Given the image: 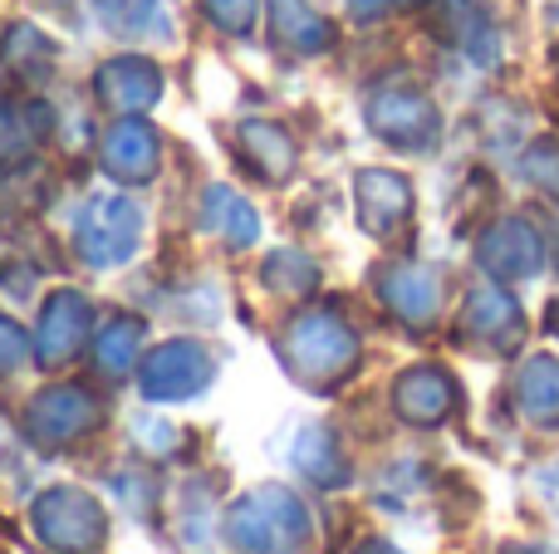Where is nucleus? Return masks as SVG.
Here are the masks:
<instances>
[{
	"label": "nucleus",
	"mask_w": 559,
	"mask_h": 554,
	"mask_svg": "<svg viewBox=\"0 0 559 554\" xmlns=\"http://www.w3.org/2000/svg\"><path fill=\"white\" fill-rule=\"evenodd\" d=\"M388 5V0H354V10H358V15H378V10H383Z\"/></svg>",
	"instance_id": "obj_8"
},
{
	"label": "nucleus",
	"mask_w": 559,
	"mask_h": 554,
	"mask_svg": "<svg viewBox=\"0 0 559 554\" xmlns=\"http://www.w3.org/2000/svg\"><path fill=\"white\" fill-rule=\"evenodd\" d=\"M104 79H114V98H118V104H147V98L157 94L153 69H143V64H114Z\"/></svg>",
	"instance_id": "obj_4"
},
{
	"label": "nucleus",
	"mask_w": 559,
	"mask_h": 554,
	"mask_svg": "<svg viewBox=\"0 0 559 554\" xmlns=\"http://www.w3.org/2000/svg\"><path fill=\"white\" fill-rule=\"evenodd\" d=\"M550 334H559V300L550 304Z\"/></svg>",
	"instance_id": "obj_9"
},
{
	"label": "nucleus",
	"mask_w": 559,
	"mask_h": 554,
	"mask_svg": "<svg viewBox=\"0 0 559 554\" xmlns=\"http://www.w3.org/2000/svg\"><path fill=\"white\" fill-rule=\"evenodd\" d=\"M378 128H383L393 143H407V147H423V143H432V133H437V113H432V104H427L423 94H393V98H383V108H378Z\"/></svg>",
	"instance_id": "obj_2"
},
{
	"label": "nucleus",
	"mask_w": 559,
	"mask_h": 554,
	"mask_svg": "<svg viewBox=\"0 0 559 554\" xmlns=\"http://www.w3.org/2000/svg\"><path fill=\"white\" fill-rule=\"evenodd\" d=\"M531 177L545 186V192L559 196V147H555V143H540V147L531 153Z\"/></svg>",
	"instance_id": "obj_5"
},
{
	"label": "nucleus",
	"mask_w": 559,
	"mask_h": 554,
	"mask_svg": "<svg viewBox=\"0 0 559 554\" xmlns=\"http://www.w3.org/2000/svg\"><path fill=\"white\" fill-rule=\"evenodd\" d=\"M143 147H153V137H143L138 133V128H123V133H118V172H128V177H138L143 172Z\"/></svg>",
	"instance_id": "obj_6"
},
{
	"label": "nucleus",
	"mask_w": 559,
	"mask_h": 554,
	"mask_svg": "<svg viewBox=\"0 0 559 554\" xmlns=\"http://www.w3.org/2000/svg\"><path fill=\"white\" fill-rule=\"evenodd\" d=\"M481 265L501 280H531L545 265V241L535 236L531 221H496L481 241Z\"/></svg>",
	"instance_id": "obj_1"
},
{
	"label": "nucleus",
	"mask_w": 559,
	"mask_h": 554,
	"mask_svg": "<svg viewBox=\"0 0 559 554\" xmlns=\"http://www.w3.org/2000/svg\"><path fill=\"white\" fill-rule=\"evenodd\" d=\"M216 20L226 29H251V15H255V0H212Z\"/></svg>",
	"instance_id": "obj_7"
},
{
	"label": "nucleus",
	"mask_w": 559,
	"mask_h": 554,
	"mask_svg": "<svg viewBox=\"0 0 559 554\" xmlns=\"http://www.w3.org/2000/svg\"><path fill=\"white\" fill-rule=\"evenodd\" d=\"M407 5H423V0H407Z\"/></svg>",
	"instance_id": "obj_10"
},
{
	"label": "nucleus",
	"mask_w": 559,
	"mask_h": 554,
	"mask_svg": "<svg viewBox=\"0 0 559 554\" xmlns=\"http://www.w3.org/2000/svg\"><path fill=\"white\" fill-rule=\"evenodd\" d=\"M525 402L540 422H559V359H535L525 369Z\"/></svg>",
	"instance_id": "obj_3"
}]
</instances>
